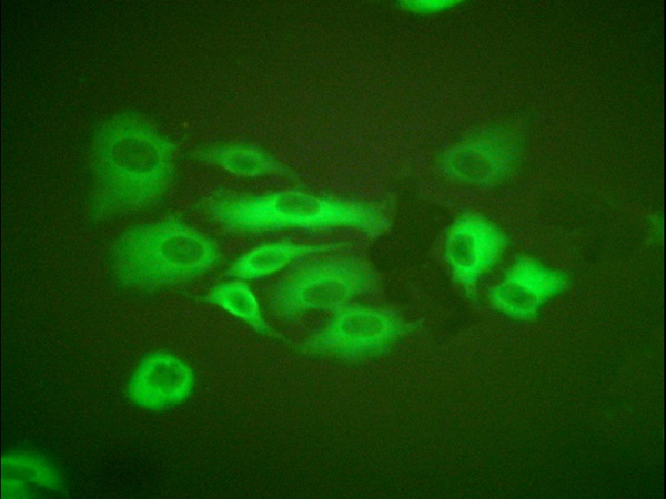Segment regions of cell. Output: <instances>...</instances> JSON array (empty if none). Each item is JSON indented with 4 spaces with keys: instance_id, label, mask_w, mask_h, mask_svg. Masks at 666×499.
I'll return each mask as SVG.
<instances>
[{
    "instance_id": "1",
    "label": "cell",
    "mask_w": 666,
    "mask_h": 499,
    "mask_svg": "<svg viewBox=\"0 0 666 499\" xmlns=\"http://www.w3.org/2000/svg\"><path fill=\"white\" fill-rule=\"evenodd\" d=\"M214 213L225 225L245 231L352 227L376 233L387 225L372 206L295 190L220 202Z\"/></svg>"
},
{
    "instance_id": "2",
    "label": "cell",
    "mask_w": 666,
    "mask_h": 499,
    "mask_svg": "<svg viewBox=\"0 0 666 499\" xmlns=\"http://www.w3.org/2000/svg\"><path fill=\"white\" fill-rule=\"evenodd\" d=\"M98 163L108 193L117 201H145L165 185L171 169L169 144L155 132L135 124L109 128L98 142Z\"/></svg>"
},
{
    "instance_id": "3",
    "label": "cell",
    "mask_w": 666,
    "mask_h": 499,
    "mask_svg": "<svg viewBox=\"0 0 666 499\" xmlns=\"http://www.w3.org/2000/svg\"><path fill=\"white\" fill-rule=\"evenodd\" d=\"M120 269L141 283H169L209 269L218 259L214 244L179 224H159L129 233L118 249Z\"/></svg>"
},
{
    "instance_id": "4",
    "label": "cell",
    "mask_w": 666,
    "mask_h": 499,
    "mask_svg": "<svg viewBox=\"0 0 666 499\" xmlns=\"http://www.w3.org/2000/svg\"><path fill=\"white\" fill-rule=\"evenodd\" d=\"M365 268L352 261L316 264L283 283L274 297L282 314L292 316L313 309L340 308L367 285Z\"/></svg>"
},
{
    "instance_id": "5",
    "label": "cell",
    "mask_w": 666,
    "mask_h": 499,
    "mask_svg": "<svg viewBox=\"0 0 666 499\" xmlns=\"http://www.w3.org/2000/svg\"><path fill=\"white\" fill-rule=\"evenodd\" d=\"M395 316L373 308L342 306L311 340L315 353L343 357L371 355L390 346L400 335Z\"/></svg>"
},
{
    "instance_id": "6",
    "label": "cell",
    "mask_w": 666,
    "mask_h": 499,
    "mask_svg": "<svg viewBox=\"0 0 666 499\" xmlns=\"http://www.w3.org/2000/svg\"><path fill=\"white\" fill-rule=\"evenodd\" d=\"M192 388L191 368L173 355L157 353L137 367L129 383V396L140 407L161 409L186 399Z\"/></svg>"
},
{
    "instance_id": "7",
    "label": "cell",
    "mask_w": 666,
    "mask_h": 499,
    "mask_svg": "<svg viewBox=\"0 0 666 499\" xmlns=\"http://www.w3.org/2000/svg\"><path fill=\"white\" fill-rule=\"evenodd\" d=\"M317 249V246L289 242L265 244L242 255L234 263L232 271L241 278H260Z\"/></svg>"
},
{
    "instance_id": "8",
    "label": "cell",
    "mask_w": 666,
    "mask_h": 499,
    "mask_svg": "<svg viewBox=\"0 0 666 499\" xmlns=\"http://www.w3.org/2000/svg\"><path fill=\"white\" fill-rule=\"evenodd\" d=\"M211 301L255 329H265L264 319L252 291L243 283L230 282L215 287Z\"/></svg>"
},
{
    "instance_id": "9",
    "label": "cell",
    "mask_w": 666,
    "mask_h": 499,
    "mask_svg": "<svg viewBox=\"0 0 666 499\" xmlns=\"http://www.w3.org/2000/svg\"><path fill=\"white\" fill-rule=\"evenodd\" d=\"M214 161L241 175H263L275 171L276 163L266 153L252 147H225L214 153Z\"/></svg>"
},
{
    "instance_id": "10",
    "label": "cell",
    "mask_w": 666,
    "mask_h": 499,
    "mask_svg": "<svg viewBox=\"0 0 666 499\" xmlns=\"http://www.w3.org/2000/svg\"><path fill=\"white\" fill-rule=\"evenodd\" d=\"M3 467L13 470L21 475L22 478L39 486L53 488L58 483V478L49 466L29 456H8L3 459Z\"/></svg>"
}]
</instances>
